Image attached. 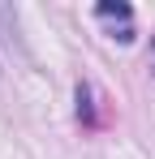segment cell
Returning <instances> with one entry per match:
<instances>
[{"label": "cell", "instance_id": "obj_2", "mask_svg": "<svg viewBox=\"0 0 155 159\" xmlns=\"http://www.w3.org/2000/svg\"><path fill=\"white\" fill-rule=\"evenodd\" d=\"M151 78H155V34H151Z\"/></svg>", "mask_w": 155, "mask_h": 159}, {"label": "cell", "instance_id": "obj_1", "mask_svg": "<svg viewBox=\"0 0 155 159\" xmlns=\"http://www.w3.org/2000/svg\"><path fill=\"white\" fill-rule=\"evenodd\" d=\"M95 17H103V22H116V17L129 22V17H134V9H129V4H112V0H103L99 9H95Z\"/></svg>", "mask_w": 155, "mask_h": 159}]
</instances>
